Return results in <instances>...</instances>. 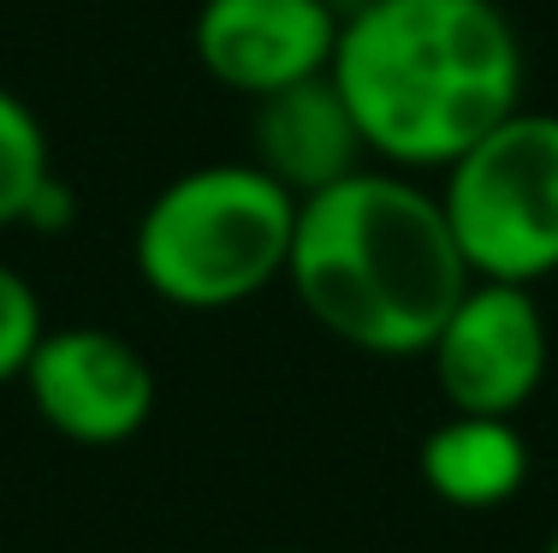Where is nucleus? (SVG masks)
I'll use <instances>...</instances> for the list:
<instances>
[{
    "instance_id": "12",
    "label": "nucleus",
    "mask_w": 558,
    "mask_h": 553,
    "mask_svg": "<svg viewBox=\"0 0 558 553\" xmlns=\"http://www.w3.org/2000/svg\"><path fill=\"white\" fill-rule=\"evenodd\" d=\"M541 553H558V530H553V536H547V548H541Z\"/></svg>"
},
{
    "instance_id": "3",
    "label": "nucleus",
    "mask_w": 558,
    "mask_h": 553,
    "mask_svg": "<svg viewBox=\"0 0 558 553\" xmlns=\"http://www.w3.org/2000/svg\"><path fill=\"white\" fill-rule=\"evenodd\" d=\"M298 196L256 161H203L167 179L131 232L137 280L172 310H238L286 280Z\"/></svg>"
},
{
    "instance_id": "11",
    "label": "nucleus",
    "mask_w": 558,
    "mask_h": 553,
    "mask_svg": "<svg viewBox=\"0 0 558 553\" xmlns=\"http://www.w3.org/2000/svg\"><path fill=\"white\" fill-rule=\"evenodd\" d=\"M43 298H36V286L24 280L12 262H0V387H12V381L24 375V363H31L36 339H43Z\"/></svg>"
},
{
    "instance_id": "10",
    "label": "nucleus",
    "mask_w": 558,
    "mask_h": 553,
    "mask_svg": "<svg viewBox=\"0 0 558 553\" xmlns=\"http://www.w3.org/2000/svg\"><path fill=\"white\" fill-rule=\"evenodd\" d=\"M54 203H65V184L54 179V143L43 113L0 84V232L54 227Z\"/></svg>"
},
{
    "instance_id": "1",
    "label": "nucleus",
    "mask_w": 558,
    "mask_h": 553,
    "mask_svg": "<svg viewBox=\"0 0 558 553\" xmlns=\"http://www.w3.org/2000/svg\"><path fill=\"white\" fill-rule=\"evenodd\" d=\"M327 72L368 155L398 173H440L523 108V43L499 0H363Z\"/></svg>"
},
{
    "instance_id": "8",
    "label": "nucleus",
    "mask_w": 558,
    "mask_h": 553,
    "mask_svg": "<svg viewBox=\"0 0 558 553\" xmlns=\"http://www.w3.org/2000/svg\"><path fill=\"white\" fill-rule=\"evenodd\" d=\"M250 137H256V155H250V161L268 179L286 184L298 203L315 191H327V184H339L344 173H356V167H368L363 125H356L351 101L339 96L333 72L262 96L256 120H250Z\"/></svg>"
},
{
    "instance_id": "4",
    "label": "nucleus",
    "mask_w": 558,
    "mask_h": 553,
    "mask_svg": "<svg viewBox=\"0 0 558 553\" xmlns=\"http://www.w3.org/2000/svg\"><path fill=\"white\" fill-rule=\"evenodd\" d=\"M440 208L475 280L535 286L558 274V113L511 108L451 167Z\"/></svg>"
},
{
    "instance_id": "6",
    "label": "nucleus",
    "mask_w": 558,
    "mask_h": 553,
    "mask_svg": "<svg viewBox=\"0 0 558 553\" xmlns=\"http://www.w3.org/2000/svg\"><path fill=\"white\" fill-rule=\"evenodd\" d=\"M19 387L31 393V411L60 441L108 453L149 429L155 417V369L125 334L96 322L43 327Z\"/></svg>"
},
{
    "instance_id": "2",
    "label": "nucleus",
    "mask_w": 558,
    "mask_h": 553,
    "mask_svg": "<svg viewBox=\"0 0 558 553\" xmlns=\"http://www.w3.org/2000/svg\"><path fill=\"white\" fill-rule=\"evenodd\" d=\"M470 280L440 191L398 167H356L298 203L286 286L322 334L363 358H422Z\"/></svg>"
},
{
    "instance_id": "7",
    "label": "nucleus",
    "mask_w": 558,
    "mask_h": 553,
    "mask_svg": "<svg viewBox=\"0 0 558 553\" xmlns=\"http://www.w3.org/2000/svg\"><path fill=\"white\" fill-rule=\"evenodd\" d=\"M344 12L333 0H203L191 24L196 65L232 96H274L333 65Z\"/></svg>"
},
{
    "instance_id": "13",
    "label": "nucleus",
    "mask_w": 558,
    "mask_h": 553,
    "mask_svg": "<svg viewBox=\"0 0 558 553\" xmlns=\"http://www.w3.org/2000/svg\"><path fill=\"white\" fill-rule=\"evenodd\" d=\"M268 553H286V548H268Z\"/></svg>"
},
{
    "instance_id": "5",
    "label": "nucleus",
    "mask_w": 558,
    "mask_h": 553,
    "mask_svg": "<svg viewBox=\"0 0 558 553\" xmlns=\"http://www.w3.org/2000/svg\"><path fill=\"white\" fill-rule=\"evenodd\" d=\"M422 358L434 369L446 411L517 417L553 381V339L535 286L470 280Z\"/></svg>"
},
{
    "instance_id": "9",
    "label": "nucleus",
    "mask_w": 558,
    "mask_h": 553,
    "mask_svg": "<svg viewBox=\"0 0 558 553\" xmlns=\"http://www.w3.org/2000/svg\"><path fill=\"white\" fill-rule=\"evenodd\" d=\"M416 477L451 512H494L523 494L529 441L517 429V417L446 411L416 446Z\"/></svg>"
}]
</instances>
